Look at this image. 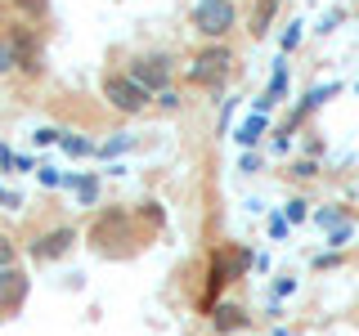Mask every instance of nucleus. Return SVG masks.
<instances>
[{
	"label": "nucleus",
	"instance_id": "nucleus-1",
	"mask_svg": "<svg viewBox=\"0 0 359 336\" xmlns=\"http://www.w3.org/2000/svg\"><path fill=\"white\" fill-rule=\"evenodd\" d=\"M14 67H22V72H36L41 67L36 36H32V27H22V22L0 36V72H14Z\"/></svg>",
	"mask_w": 359,
	"mask_h": 336
},
{
	"label": "nucleus",
	"instance_id": "nucleus-2",
	"mask_svg": "<svg viewBox=\"0 0 359 336\" xmlns=\"http://www.w3.org/2000/svg\"><path fill=\"white\" fill-rule=\"evenodd\" d=\"M229 72H233L229 45H207V50H202L198 59L189 63V81H194V85H207V90L224 85V76H229Z\"/></svg>",
	"mask_w": 359,
	"mask_h": 336
},
{
	"label": "nucleus",
	"instance_id": "nucleus-3",
	"mask_svg": "<svg viewBox=\"0 0 359 336\" xmlns=\"http://www.w3.org/2000/svg\"><path fill=\"white\" fill-rule=\"evenodd\" d=\"M104 94H108V104L117 108V112H126V117H130V112H144V108H149V99H153L130 72H108L104 76Z\"/></svg>",
	"mask_w": 359,
	"mask_h": 336
},
{
	"label": "nucleus",
	"instance_id": "nucleus-4",
	"mask_svg": "<svg viewBox=\"0 0 359 336\" xmlns=\"http://www.w3.org/2000/svg\"><path fill=\"white\" fill-rule=\"evenodd\" d=\"M233 0H198L194 5V27L202 31V36H211V41H220V36H229V27H233Z\"/></svg>",
	"mask_w": 359,
	"mask_h": 336
},
{
	"label": "nucleus",
	"instance_id": "nucleus-5",
	"mask_svg": "<svg viewBox=\"0 0 359 336\" xmlns=\"http://www.w3.org/2000/svg\"><path fill=\"white\" fill-rule=\"evenodd\" d=\"M130 76L149 94H166V85H171V54H140L130 63Z\"/></svg>",
	"mask_w": 359,
	"mask_h": 336
},
{
	"label": "nucleus",
	"instance_id": "nucleus-6",
	"mask_svg": "<svg viewBox=\"0 0 359 336\" xmlns=\"http://www.w3.org/2000/svg\"><path fill=\"white\" fill-rule=\"evenodd\" d=\"M72 242H76V229H50L45 238L32 242V260H59V255L72 251Z\"/></svg>",
	"mask_w": 359,
	"mask_h": 336
},
{
	"label": "nucleus",
	"instance_id": "nucleus-7",
	"mask_svg": "<svg viewBox=\"0 0 359 336\" xmlns=\"http://www.w3.org/2000/svg\"><path fill=\"white\" fill-rule=\"evenodd\" d=\"M283 90H287V59H278V63H274V76H269V90L256 99V112H269L278 99H283Z\"/></svg>",
	"mask_w": 359,
	"mask_h": 336
},
{
	"label": "nucleus",
	"instance_id": "nucleus-8",
	"mask_svg": "<svg viewBox=\"0 0 359 336\" xmlns=\"http://www.w3.org/2000/svg\"><path fill=\"white\" fill-rule=\"evenodd\" d=\"M22 291H27V283H22V274H18V269H0V309L18 305V300H22Z\"/></svg>",
	"mask_w": 359,
	"mask_h": 336
},
{
	"label": "nucleus",
	"instance_id": "nucleus-9",
	"mask_svg": "<svg viewBox=\"0 0 359 336\" xmlns=\"http://www.w3.org/2000/svg\"><path fill=\"white\" fill-rule=\"evenodd\" d=\"M337 90H341V85H314V90H310V94H306V99H301V108H297V112H292V126H297V121H301V117H310V112H314V108H323V104H328V99L337 94Z\"/></svg>",
	"mask_w": 359,
	"mask_h": 336
},
{
	"label": "nucleus",
	"instance_id": "nucleus-10",
	"mask_svg": "<svg viewBox=\"0 0 359 336\" xmlns=\"http://www.w3.org/2000/svg\"><path fill=\"white\" fill-rule=\"evenodd\" d=\"M269 130V121H265V112H252V117H247L243 121V126H238V134H233V139H238L243 144V148H252V144L256 139H261V134Z\"/></svg>",
	"mask_w": 359,
	"mask_h": 336
},
{
	"label": "nucleus",
	"instance_id": "nucleus-11",
	"mask_svg": "<svg viewBox=\"0 0 359 336\" xmlns=\"http://www.w3.org/2000/svg\"><path fill=\"white\" fill-rule=\"evenodd\" d=\"M216 332H238V328H247V314L238 309V305H216Z\"/></svg>",
	"mask_w": 359,
	"mask_h": 336
},
{
	"label": "nucleus",
	"instance_id": "nucleus-12",
	"mask_svg": "<svg viewBox=\"0 0 359 336\" xmlns=\"http://www.w3.org/2000/svg\"><path fill=\"white\" fill-rule=\"evenodd\" d=\"M278 5H283V0H256V14H252V36H265V31H269V22H274Z\"/></svg>",
	"mask_w": 359,
	"mask_h": 336
},
{
	"label": "nucleus",
	"instance_id": "nucleus-13",
	"mask_svg": "<svg viewBox=\"0 0 359 336\" xmlns=\"http://www.w3.org/2000/svg\"><path fill=\"white\" fill-rule=\"evenodd\" d=\"M67 188H76V197H81L86 206H95V202H99V184H95L90 175H81V179H72V175H67Z\"/></svg>",
	"mask_w": 359,
	"mask_h": 336
},
{
	"label": "nucleus",
	"instance_id": "nucleus-14",
	"mask_svg": "<svg viewBox=\"0 0 359 336\" xmlns=\"http://www.w3.org/2000/svg\"><path fill=\"white\" fill-rule=\"evenodd\" d=\"M314 224H319V229H341V224H346V216H341V211H337V206H323V211H314Z\"/></svg>",
	"mask_w": 359,
	"mask_h": 336
},
{
	"label": "nucleus",
	"instance_id": "nucleus-15",
	"mask_svg": "<svg viewBox=\"0 0 359 336\" xmlns=\"http://www.w3.org/2000/svg\"><path fill=\"white\" fill-rule=\"evenodd\" d=\"M283 220H287V224H301V220H310V202H306V197H292L287 206H283Z\"/></svg>",
	"mask_w": 359,
	"mask_h": 336
},
{
	"label": "nucleus",
	"instance_id": "nucleus-16",
	"mask_svg": "<svg viewBox=\"0 0 359 336\" xmlns=\"http://www.w3.org/2000/svg\"><path fill=\"white\" fill-rule=\"evenodd\" d=\"M130 144H135V134H117L112 144H104V148H99V157H117V153H126Z\"/></svg>",
	"mask_w": 359,
	"mask_h": 336
},
{
	"label": "nucleus",
	"instance_id": "nucleus-17",
	"mask_svg": "<svg viewBox=\"0 0 359 336\" xmlns=\"http://www.w3.org/2000/svg\"><path fill=\"white\" fill-rule=\"evenodd\" d=\"M301 27H306V22H292V27L283 31V59H287V54H292V50L301 45Z\"/></svg>",
	"mask_w": 359,
	"mask_h": 336
},
{
	"label": "nucleus",
	"instance_id": "nucleus-18",
	"mask_svg": "<svg viewBox=\"0 0 359 336\" xmlns=\"http://www.w3.org/2000/svg\"><path fill=\"white\" fill-rule=\"evenodd\" d=\"M63 148H67V153H76V157H86V153H95V144H90V139H76V134H67Z\"/></svg>",
	"mask_w": 359,
	"mask_h": 336
},
{
	"label": "nucleus",
	"instance_id": "nucleus-19",
	"mask_svg": "<svg viewBox=\"0 0 359 336\" xmlns=\"http://www.w3.org/2000/svg\"><path fill=\"white\" fill-rule=\"evenodd\" d=\"M14 255H18V251H14V242L0 233V269H14Z\"/></svg>",
	"mask_w": 359,
	"mask_h": 336
},
{
	"label": "nucleus",
	"instance_id": "nucleus-20",
	"mask_svg": "<svg viewBox=\"0 0 359 336\" xmlns=\"http://www.w3.org/2000/svg\"><path fill=\"white\" fill-rule=\"evenodd\" d=\"M14 5L22 9L27 18H36V14H45V0H14Z\"/></svg>",
	"mask_w": 359,
	"mask_h": 336
},
{
	"label": "nucleus",
	"instance_id": "nucleus-21",
	"mask_svg": "<svg viewBox=\"0 0 359 336\" xmlns=\"http://www.w3.org/2000/svg\"><path fill=\"white\" fill-rule=\"evenodd\" d=\"M337 22H341V9H328V14H323V22H319V31L328 36V31H337Z\"/></svg>",
	"mask_w": 359,
	"mask_h": 336
},
{
	"label": "nucleus",
	"instance_id": "nucleus-22",
	"mask_svg": "<svg viewBox=\"0 0 359 336\" xmlns=\"http://www.w3.org/2000/svg\"><path fill=\"white\" fill-rule=\"evenodd\" d=\"M292 291H297V278H278V283H274V300L292 296Z\"/></svg>",
	"mask_w": 359,
	"mask_h": 336
},
{
	"label": "nucleus",
	"instance_id": "nucleus-23",
	"mask_svg": "<svg viewBox=\"0 0 359 336\" xmlns=\"http://www.w3.org/2000/svg\"><path fill=\"white\" fill-rule=\"evenodd\" d=\"M328 242H332V246H346V242H351V224H341V229H332V233H328Z\"/></svg>",
	"mask_w": 359,
	"mask_h": 336
},
{
	"label": "nucleus",
	"instance_id": "nucleus-24",
	"mask_svg": "<svg viewBox=\"0 0 359 336\" xmlns=\"http://www.w3.org/2000/svg\"><path fill=\"white\" fill-rule=\"evenodd\" d=\"M287 233V220L283 216H269V238H283Z\"/></svg>",
	"mask_w": 359,
	"mask_h": 336
},
{
	"label": "nucleus",
	"instance_id": "nucleus-25",
	"mask_svg": "<svg viewBox=\"0 0 359 336\" xmlns=\"http://www.w3.org/2000/svg\"><path fill=\"white\" fill-rule=\"evenodd\" d=\"M292 175H301V179H310V175H319V166H314V162H297V166H292Z\"/></svg>",
	"mask_w": 359,
	"mask_h": 336
},
{
	"label": "nucleus",
	"instance_id": "nucleus-26",
	"mask_svg": "<svg viewBox=\"0 0 359 336\" xmlns=\"http://www.w3.org/2000/svg\"><path fill=\"white\" fill-rule=\"evenodd\" d=\"M157 99H162V108H180V94H175V90H166V94H157Z\"/></svg>",
	"mask_w": 359,
	"mask_h": 336
}]
</instances>
